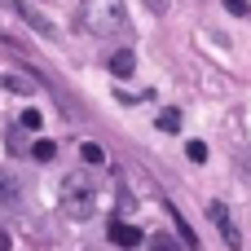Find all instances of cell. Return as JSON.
I'll return each instance as SVG.
<instances>
[{"instance_id":"6da1fadb","label":"cell","mask_w":251,"mask_h":251,"mask_svg":"<svg viewBox=\"0 0 251 251\" xmlns=\"http://www.w3.org/2000/svg\"><path fill=\"white\" fill-rule=\"evenodd\" d=\"M79 26L97 40H110V35L128 31L124 0H79Z\"/></svg>"},{"instance_id":"7a4b0ae2","label":"cell","mask_w":251,"mask_h":251,"mask_svg":"<svg viewBox=\"0 0 251 251\" xmlns=\"http://www.w3.org/2000/svg\"><path fill=\"white\" fill-rule=\"evenodd\" d=\"M57 203L71 221H88L97 212V181L88 172H71L62 176V190H57Z\"/></svg>"},{"instance_id":"3957f363","label":"cell","mask_w":251,"mask_h":251,"mask_svg":"<svg viewBox=\"0 0 251 251\" xmlns=\"http://www.w3.org/2000/svg\"><path fill=\"white\" fill-rule=\"evenodd\" d=\"M207 221L216 225V234L225 238V247H229V251H243V234H238V225H234V216H229L225 203H207Z\"/></svg>"},{"instance_id":"277c9868","label":"cell","mask_w":251,"mask_h":251,"mask_svg":"<svg viewBox=\"0 0 251 251\" xmlns=\"http://www.w3.org/2000/svg\"><path fill=\"white\" fill-rule=\"evenodd\" d=\"M13 4H18V18H22V22H26V26H31L40 40H49V44L57 40V26H53V22H49V18H44L35 4H26V0H13Z\"/></svg>"},{"instance_id":"5b68a950","label":"cell","mask_w":251,"mask_h":251,"mask_svg":"<svg viewBox=\"0 0 251 251\" xmlns=\"http://www.w3.org/2000/svg\"><path fill=\"white\" fill-rule=\"evenodd\" d=\"M106 238L115 243V247H146V234L137 229V225H128V221H110V229H106Z\"/></svg>"},{"instance_id":"8992f818","label":"cell","mask_w":251,"mask_h":251,"mask_svg":"<svg viewBox=\"0 0 251 251\" xmlns=\"http://www.w3.org/2000/svg\"><path fill=\"white\" fill-rule=\"evenodd\" d=\"M22 207V181L13 172H0V212H18Z\"/></svg>"},{"instance_id":"52a82bcc","label":"cell","mask_w":251,"mask_h":251,"mask_svg":"<svg viewBox=\"0 0 251 251\" xmlns=\"http://www.w3.org/2000/svg\"><path fill=\"white\" fill-rule=\"evenodd\" d=\"M0 88L4 93H18V97H35L40 93V79L35 75H0Z\"/></svg>"},{"instance_id":"ba28073f","label":"cell","mask_w":251,"mask_h":251,"mask_svg":"<svg viewBox=\"0 0 251 251\" xmlns=\"http://www.w3.org/2000/svg\"><path fill=\"white\" fill-rule=\"evenodd\" d=\"M137 71V57H132V49H119L115 57H110V75H119V79H128Z\"/></svg>"},{"instance_id":"9c48e42d","label":"cell","mask_w":251,"mask_h":251,"mask_svg":"<svg viewBox=\"0 0 251 251\" xmlns=\"http://www.w3.org/2000/svg\"><path fill=\"white\" fill-rule=\"evenodd\" d=\"M146 247H150V251H185V243H181V238H172V234H150V238H146Z\"/></svg>"},{"instance_id":"30bf717a","label":"cell","mask_w":251,"mask_h":251,"mask_svg":"<svg viewBox=\"0 0 251 251\" xmlns=\"http://www.w3.org/2000/svg\"><path fill=\"white\" fill-rule=\"evenodd\" d=\"M172 221H176V234H181V243H185V247H190V251H199V238H194V229L185 225V216H181L176 207H172Z\"/></svg>"},{"instance_id":"8fae6325","label":"cell","mask_w":251,"mask_h":251,"mask_svg":"<svg viewBox=\"0 0 251 251\" xmlns=\"http://www.w3.org/2000/svg\"><path fill=\"white\" fill-rule=\"evenodd\" d=\"M31 159H35V163H53V159H57V146H53V141H35V146H31Z\"/></svg>"},{"instance_id":"7c38bea8","label":"cell","mask_w":251,"mask_h":251,"mask_svg":"<svg viewBox=\"0 0 251 251\" xmlns=\"http://www.w3.org/2000/svg\"><path fill=\"white\" fill-rule=\"evenodd\" d=\"M79 159H84V163H106V150H101L97 141H84V146H79Z\"/></svg>"},{"instance_id":"4fadbf2b","label":"cell","mask_w":251,"mask_h":251,"mask_svg":"<svg viewBox=\"0 0 251 251\" xmlns=\"http://www.w3.org/2000/svg\"><path fill=\"white\" fill-rule=\"evenodd\" d=\"M159 128L163 132H181V110H163L159 115Z\"/></svg>"},{"instance_id":"5bb4252c","label":"cell","mask_w":251,"mask_h":251,"mask_svg":"<svg viewBox=\"0 0 251 251\" xmlns=\"http://www.w3.org/2000/svg\"><path fill=\"white\" fill-rule=\"evenodd\" d=\"M40 124H44V119H40V110H35V106H26V110H22V128H31V132H35Z\"/></svg>"},{"instance_id":"9a60e30c","label":"cell","mask_w":251,"mask_h":251,"mask_svg":"<svg viewBox=\"0 0 251 251\" xmlns=\"http://www.w3.org/2000/svg\"><path fill=\"white\" fill-rule=\"evenodd\" d=\"M185 154H190L194 163H207V146H203V141H190V146H185Z\"/></svg>"},{"instance_id":"2e32d148","label":"cell","mask_w":251,"mask_h":251,"mask_svg":"<svg viewBox=\"0 0 251 251\" xmlns=\"http://www.w3.org/2000/svg\"><path fill=\"white\" fill-rule=\"evenodd\" d=\"M4 18H18V4H4V0H0V22H4ZM0 35H4V26H0Z\"/></svg>"},{"instance_id":"e0dca14e","label":"cell","mask_w":251,"mask_h":251,"mask_svg":"<svg viewBox=\"0 0 251 251\" xmlns=\"http://www.w3.org/2000/svg\"><path fill=\"white\" fill-rule=\"evenodd\" d=\"M225 9H229V13H238V18H243V13H247V0H225Z\"/></svg>"},{"instance_id":"ac0fdd59","label":"cell","mask_w":251,"mask_h":251,"mask_svg":"<svg viewBox=\"0 0 251 251\" xmlns=\"http://www.w3.org/2000/svg\"><path fill=\"white\" fill-rule=\"evenodd\" d=\"M141 4H146L150 13H168V0H141Z\"/></svg>"},{"instance_id":"d6986e66","label":"cell","mask_w":251,"mask_h":251,"mask_svg":"<svg viewBox=\"0 0 251 251\" xmlns=\"http://www.w3.org/2000/svg\"><path fill=\"white\" fill-rule=\"evenodd\" d=\"M0 251H9V238H4V234H0Z\"/></svg>"}]
</instances>
